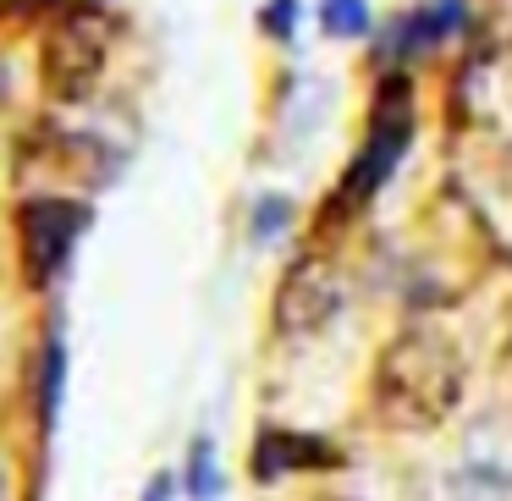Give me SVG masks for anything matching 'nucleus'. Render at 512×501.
Masks as SVG:
<instances>
[{
  "mask_svg": "<svg viewBox=\"0 0 512 501\" xmlns=\"http://www.w3.org/2000/svg\"><path fill=\"white\" fill-rule=\"evenodd\" d=\"M105 50H111V39H105V28L94 23V17H67V23H56L45 34V45H39V78H45V89L56 94V100L78 105L100 89Z\"/></svg>",
  "mask_w": 512,
  "mask_h": 501,
  "instance_id": "obj_3",
  "label": "nucleus"
},
{
  "mask_svg": "<svg viewBox=\"0 0 512 501\" xmlns=\"http://www.w3.org/2000/svg\"><path fill=\"white\" fill-rule=\"evenodd\" d=\"M314 501H353V496H314Z\"/></svg>",
  "mask_w": 512,
  "mask_h": 501,
  "instance_id": "obj_15",
  "label": "nucleus"
},
{
  "mask_svg": "<svg viewBox=\"0 0 512 501\" xmlns=\"http://www.w3.org/2000/svg\"><path fill=\"white\" fill-rule=\"evenodd\" d=\"M320 23L336 39H364L369 34V6L364 0H320Z\"/></svg>",
  "mask_w": 512,
  "mask_h": 501,
  "instance_id": "obj_9",
  "label": "nucleus"
},
{
  "mask_svg": "<svg viewBox=\"0 0 512 501\" xmlns=\"http://www.w3.org/2000/svg\"><path fill=\"white\" fill-rule=\"evenodd\" d=\"M144 501H171V479H155V485H149V496Z\"/></svg>",
  "mask_w": 512,
  "mask_h": 501,
  "instance_id": "obj_13",
  "label": "nucleus"
},
{
  "mask_svg": "<svg viewBox=\"0 0 512 501\" xmlns=\"http://www.w3.org/2000/svg\"><path fill=\"white\" fill-rule=\"evenodd\" d=\"M287 221H292V204L287 199H259V210H254V243H270L276 232H287Z\"/></svg>",
  "mask_w": 512,
  "mask_h": 501,
  "instance_id": "obj_11",
  "label": "nucleus"
},
{
  "mask_svg": "<svg viewBox=\"0 0 512 501\" xmlns=\"http://www.w3.org/2000/svg\"><path fill=\"white\" fill-rule=\"evenodd\" d=\"M0 501H12V474H6V463H0Z\"/></svg>",
  "mask_w": 512,
  "mask_h": 501,
  "instance_id": "obj_14",
  "label": "nucleus"
},
{
  "mask_svg": "<svg viewBox=\"0 0 512 501\" xmlns=\"http://www.w3.org/2000/svg\"><path fill=\"white\" fill-rule=\"evenodd\" d=\"M259 28L270 39H292V28H298V0H270L265 12H259Z\"/></svg>",
  "mask_w": 512,
  "mask_h": 501,
  "instance_id": "obj_12",
  "label": "nucleus"
},
{
  "mask_svg": "<svg viewBox=\"0 0 512 501\" xmlns=\"http://www.w3.org/2000/svg\"><path fill=\"white\" fill-rule=\"evenodd\" d=\"M408 138H413V83L402 72H391V78H380L375 100H369V138L353 155V171H347V199H369L397 171Z\"/></svg>",
  "mask_w": 512,
  "mask_h": 501,
  "instance_id": "obj_2",
  "label": "nucleus"
},
{
  "mask_svg": "<svg viewBox=\"0 0 512 501\" xmlns=\"http://www.w3.org/2000/svg\"><path fill=\"white\" fill-rule=\"evenodd\" d=\"M61 375H67V347L50 336L45 353H39V413H45V424L56 419V402H61Z\"/></svg>",
  "mask_w": 512,
  "mask_h": 501,
  "instance_id": "obj_8",
  "label": "nucleus"
},
{
  "mask_svg": "<svg viewBox=\"0 0 512 501\" xmlns=\"http://www.w3.org/2000/svg\"><path fill=\"white\" fill-rule=\"evenodd\" d=\"M457 28H463V0H430V6H419L413 17L397 23L391 50H397L402 61H419V56H430V50H441L446 39H457Z\"/></svg>",
  "mask_w": 512,
  "mask_h": 501,
  "instance_id": "obj_7",
  "label": "nucleus"
},
{
  "mask_svg": "<svg viewBox=\"0 0 512 501\" xmlns=\"http://www.w3.org/2000/svg\"><path fill=\"white\" fill-rule=\"evenodd\" d=\"M188 496H193V501H215V496H221V474H215V446H210V441H193V457H188Z\"/></svg>",
  "mask_w": 512,
  "mask_h": 501,
  "instance_id": "obj_10",
  "label": "nucleus"
},
{
  "mask_svg": "<svg viewBox=\"0 0 512 501\" xmlns=\"http://www.w3.org/2000/svg\"><path fill=\"white\" fill-rule=\"evenodd\" d=\"M342 298H347V292H342V276H336L331 259L303 254L298 265L281 276L270 320H276L281 336H314V331H325V325L342 314Z\"/></svg>",
  "mask_w": 512,
  "mask_h": 501,
  "instance_id": "obj_4",
  "label": "nucleus"
},
{
  "mask_svg": "<svg viewBox=\"0 0 512 501\" xmlns=\"http://www.w3.org/2000/svg\"><path fill=\"white\" fill-rule=\"evenodd\" d=\"M336 463V446L325 435H303V430H259L254 441V479H287V474H303V468H325Z\"/></svg>",
  "mask_w": 512,
  "mask_h": 501,
  "instance_id": "obj_6",
  "label": "nucleus"
},
{
  "mask_svg": "<svg viewBox=\"0 0 512 501\" xmlns=\"http://www.w3.org/2000/svg\"><path fill=\"white\" fill-rule=\"evenodd\" d=\"M89 226V210L72 199H28L23 215H17V232H23V265L34 287H50V281L67 270L72 243Z\"/></svg>",
  "mask_w": 512,
  "mask_h": 501,
  "instance_id": "obj_5",
  "label": "nucleus"
},
{
  "mask_svg": "<svg viewBox=\"0 0 512 501\" xmlns=\"http://www.w3.org/2000/svg\"><path fill=\"white\" fill-rule=\"evenodd\" d=\"M463 386L468 364L452 336L435 325H408L380 347L369 402L391 435H435L463 408Z\"/></svg>",
  "mask_w": 512,
  "mask_h": 501,
  "instance_id": "obj_1",
  "label": "nucleus"
}]
</instances>
